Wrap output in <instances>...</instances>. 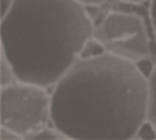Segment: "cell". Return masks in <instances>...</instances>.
Listing matches in <instances>:
<instances>
[{"label": "cell", "instance_id": "cell-1", "mask_svg": "<svg viewBox=\"0 0 156 140\" xmlns=\"http://www.w3.org/2000/svg\"><path fill=\"white\" fill-rule=\"evenodd\" d=\"M148 101V78L135 61L105 51L77 59L54 84L51 122L73 140L135 138Z\"/></svg>", "mask_w": 156, "mask_h": 140}, {"label": "cell", "instance_id": "cell-2", "mask_svg": "<svg viewBox=\"0 0 156 140\" xmlns=\"http://www.w3.org/2000/svg\"><path fill=\"white\" fill-rule=\"evenodd\" d=\"M94 35L86 7L77 0H15L2 18V53L16 81L54 86Z\"/></svg>", "mask_w": 156, "mask_h": 140}, {"label": "cell", "instance_id": "cell-3", "mask_svg": "<svg viewBox=\"0 0 156 140\" xmlns=\"http://www.w3.org/2000/svg\"><path fill=\"white\" fill-rule=\"evenodd\" d=\"M51 120V94L44 86L10 83L0 91V124L27 137Z\"/></svg>", "mask_w": 156, "mask_h": 140}, {"label": "cell", "instance_id": "cell-4", "mask_svg": "<svg viewBox=\"0 0 156 140\" xmlns=\"http://www.w3.org/2000/svg\"><path fill=\"white\" fill-rule=\"evenodd\" d=\"M92 38L105 51L130 61H140L150 54V38L140 15L130 12H110L97 27Z\"/></svg>", "mask_w": 156, "mask_h": 140}, {"label": "cell", "instance_id": "cell-5", "mask_svg": "<svg viewBox=\"0 0 156 140\" xmlns=\"http://www.w3.org/2000/svg\"><path fill=\"white\" fill-rule=\"evenodd\" d=\"M150 101H148V120L154 125L156 129V64L151 71L150 78Z\"/></svg>", "mask_w": 156, "mask_h": 140}, {"label": "cell", "instance_id": "cell-6", "mask_svg": "<svg viewBox=\"0 0 156 140\" xmlns=\"http://www.w3.org/2000/svg\"><path fill=\"white\" fill-rule=\"evenodd\" d=\"M25 138H36V140H62V138H67L61 130H58L56 127L54 129H48V127H43V129L36 130V132H31L28 134Z\"/></svg>", "mask_w": 156, "mask_h": 140}, {"label": "cell", "instance_id": "cell-7", "mask_svg": "<svg viewBox=\"0 0 156 140\" xmlns=\"http://www.w3.org/2000/svg\"><path fill=\"white\" fill-rule=\"evenodd\" d=\"M136 137H140V138H156V129H154V125L151 124L150 120H146L145 124L140 127Z\"/></svg>", "mask_w": 156, "mask_h": 140}, {"label": "cell", "instance_id": "cell-8", "mask_svg": "<svg viewBox=\"0 0 156 140\" xmlns=\"http://www.w3.org/2000/svg\"><path fill=\"white\" fill-rule=\"evenodd\" d=\"M0 137H2V140H7V138H25L23 135L16 134V132H13V130L3 127V125H2V130H0Z\"/></svg>", "mask_w": 156, "mask_h": 140}, {"label": "cell", "instance_id": "cell-9", "mask_svg": "<svg viewBox=\"0 0 156 140\" xmlns=\"http://www.w3.org/2000/svg\"><path fill=\"white\" fill-rule=\"evenodd\" d=\"M15 0H0V5H2V10H0V13H2V18L8 13V10L12 8Z\"/></svg>", "mask_w": 156, "mask_h": 140}, {"label": "cell", "instance_id": "cell-10", "mask_svg": "<svg viewBox=\"0 0 156 140\" xmlns=\"http://www.w3.org/2000/svg\"><path fill=\"white\" fill-rule=\"evenodd\" d=\"M151 22H153V28L156 33V0H151Z\"/></svg>", "mask_w": 156, "mask_h": 140}, {"label": "cell", "instance_id": "cell-11", "mask_svg": "<svg viewBox=\"0 0 156 140\" xmlns=\"http://www.w3.org/2000/svg\"><path fill=\"white\" fill-rule=\"evenodd\" d=\"M77 2H81L82 5H100L105 0H77Z\"/></svg>", "mask_w": 156, "mask_h": 140}, {"label": "cell", "instance_id": "cell-12", "mask_svg": "<svg viewBox=\"0 0 156 140\" xmlns=\"http://www.w3.org/2000/svg\"><path fill=\"white\" fill-rule=\"evenodd\" d=\"M125 2H130V3H136V2H143V0H125Z\"/></svg>", "mask_w": 156, "mask_h": 140}]
</instances>
